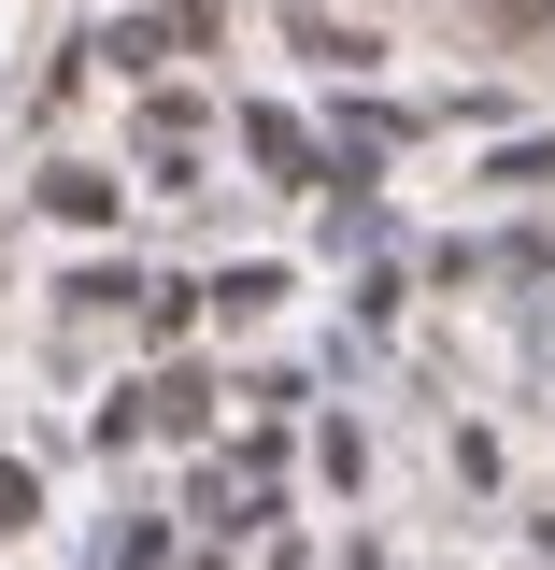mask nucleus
Masks as SVG:
<instances>
[{
  "label": "nucleus",
  "mask_w": 555,
  "mask_h": 570,
  "mask_svg": "<svg viewBox=\"0 0 555 570\" xmlns=\"http://www.w3.org/2000/svg\"><path fill=\"white\" fill-rule=\"evenodd\" d=\"M485 14L498 29H555V0H485Z\"/></svg>",
  "instance_id": "1"
}]
</instances>
